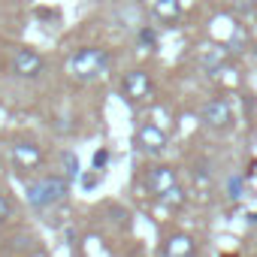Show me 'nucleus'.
Here are the masks:
<instances>
[{"label": "nucleus", "mask_w": 257, "mask_h": 257, "mask_svg": "<svg viewBox=\"0 0 257 257\" xmlns=\"http://www.w3.org/2000/svg\"><path fill=\"white\" fill-rule=\"evenodd\" d=\"M109 64H112L109 49H103V46H85V49H79V52L70 55L67 70H70V76L76 82H94V79H100L109 70Z\"/></svg>", "instance_id": "nucleus-1"}, {"label": "nucleus", "mask_w": 257, "mask_h": 257, "mask_svg": "<svg viewBox=\"0 0 257 257\" xmlns=\"http://www.w3.org/2000/svg\"><path fill=\"white\" fill-rule=\"evenodd\" d=\"M67 191H70L67 179L46 176V179H40V182H31V185H28V203H31L34 209H49V206L61 203V200L67 197Z\"/></svg>", "instance_id": "nucleus-2"}, {"label": "nucleus", "mask_w": 257, "mask_h": 257, "mask_svg": "<svg viewBox=\"0 0 257 257\" xmlns=\"http://www.w3.org/2000/svg\"><path fill=\"white\" fill-rule=\"evenodd\" d=\"M10 67H13V73H16L19 79H37V76L46 70V58H43L40 52L28 49V46H19V49L13 52Z\"/></svg>", "instance_id": "nucleus-3"}, {"label": "nucleus", "mask_w": 257, "mask_h": 257, "mask_svg": "<svg viewBox=\"0 0 257 257\" xmlns=\"http://www.w3.org/2000/svg\"><path fill=\"white\" fill-rule=\"evenodd\" d=\"M121 94L127 97V100H146L149 94H152V79H149V73L146 70H131V73H124V79H121Z\"/></svg>", "instance_id": "nucleus-4"}, {"label": "nucleus", "mask_w": 257, "mask_h": 257, "mask_svg": "<svg viewBox=\"0 0 257 257\" xmlns=\"http://www.w3.org/2000/svg\"><path fill=\"white\" fill-rule=\"evenodd\" d=\"M200 118H203L206 127H215V131H221V127H230V121H233V109H230V103H227L224 97H215V100H209V103L203 106Z\"/></svg>", "instance_id": "nucleus-5"}, {"label": "nucleus", "mask_w": 257, "mask_h": 257, "mask_svg": "<svg viewBox=\"0 0 257 257\" xmlns=\"http://www.w3.org/2000/svg\"><path fill=\"white\" fill-rule=\"evenodd\" d=\"M10 155H13V164L19 167V170H37L40 164H43V149L40 146H34V143H13L10 146Z\"/></svg>", "instance_id": "nucleus-6"}, {"label": "nucleus", "mask_w": 257, "mask_h": 257, "mask_svg": "<svg viewBox=\"0 0 257 257\" xmlns=\"http://www.w3.org/2000/svg\"><path fill=\"white\" fill-rule=\"evenodd\" d=\"M176 185H179V179H176V170H173V167H152V170L146 173V188H149L155 197L167 194V191L176 188Z\"/></svg>", "instance_id": "nucleus-7"}, {"label": "nucleus", "mask_w": 257, "mask_h": 257, "mask_svg": "<svg viewBox=\"0 0 257 257\" xmlns=\"http://www.w3.org/2000/svg\"><path fill=\"white\" fill-rule=\"evenodd\" d=\"M137 146H140L143 152H149V155H158V152H164V146H167V134L161 131L158 124H143L140 131H137Z\"/></svg>", "instance_id": "nucleus-8"}, {"label": "nucleus", "mask_w": 257, "mask_h": 257, "mask_svg": "<svg viewBox=\"0 0 257 257\" xmlns=\"http://www.w3.org/2000/svg\"><path fill=\"white\" fill-rule=\"evenodd\" d=\"M227 58V49L224 46H209L203 55H200V61H203V67H209V70H221V61Z\"/></svg>", "instance_id": "nucleus-9"}, {"label": "nucleus", "mask_w": 257, "mask_h": 257, "mask_svg": "<svg viewBox=\"0 0 257 257\" xmlns=\"http://www.w3.org/2000/svg\"><path fill=\"white\" fill-rule=\"evenodd\" d=\"M194 251V242L188 239V236H173L170 242H167V254L170 257H188Z\"/></svg>", "instance_id": "nucleus-10"}, {"label": "nucleus", "mask_w": 257, "mask_h": 257, "mask_svg": "<svg viewBox=\"0 0 257 257\" xmlns=\"http://www.w3.org/2000/svg\"><path fill=\"white\" fill-rule=\"evenodd\" d=\"M155 16L164 22H176L179 19V0H155Z\"/></svg>", "instance_id": "nucleus-11"}, {"label": "nucleus", "mask_w": 257, "mask_h": 257, "mask_svg": "<svg viewBox=\"0 0 257 257\" xmlns=\"http://www.w3.org/2000/svg\"><path fill=\"white\" fill-rule=\"evenodd\" d=\"M161 203H167V206H182V203H185V191L176 185V188H170L167 194H161Z\"/></svg>", "instance_id": "nucleus-12"}, {"label": "nucleus", "mask_w": 257, "mask_h": 257, "mask_svg": "<svg viewBox=\"0 0 257 257\" xmlns=\"http://www.w3.org/2000/svg\"><path fill=\"white\" fill-rule=\"evenodd\" d=\"M140 46H146V49H155V46H158L155 28H143V31H140Z\"/></svg>", "instance_id": "nucleus-13"}, {"label": "nucleus", "mask_w": 257, "mask_h": 257, "mask_svg": "<svg viewBox=\"0 0 257 257\" xmlns=\"http://www.w3.org/2000/svg\"><path fill=\"white\" fill-rule=\"evenodd\" d=\"M10 215H13V206H10V200H7L4 194H0V224H7Z\"/></svg>", "instance_id": "nucleus-14"}, {"label": "nucleus", "mask_w": 257, "mask_h": 257, "mask_svg": "<svg viewBox=\"0 0 257 257\" xmlns=\"http://www.w3.org/2000/svg\"><path fill=\"white\" fill-rule=\"evenodd\" d=\"M106 161H109V152H106V149H100V152L94 155V167H97V170H103V167H106Z\"/></svg>", "instance_id": "nucleus-15"}, {"label": "nucleus", "mask_w": 257, "mask_h": 257, "mask_svg": "<svg viewBox=\"0 0 257 257\" xmlns=\"http://www.w3.org/2000/svg\"><path fill=\"white\" fill-rule=\"evenodd\" d=\"M67 167H70V170H67L70 176H76V173H79V161H76V155H73V152H67Z\"/></svg>", "instance_id": "nucleus-16"}]
</instances>
